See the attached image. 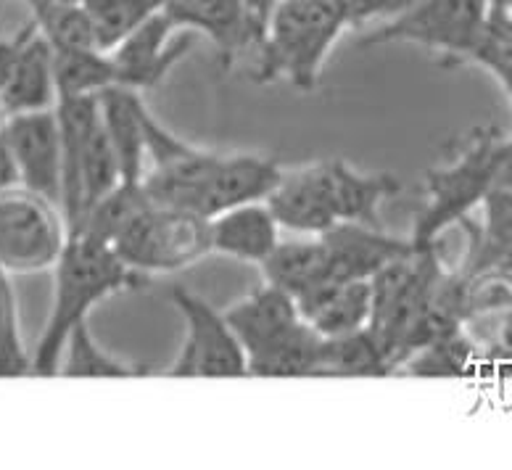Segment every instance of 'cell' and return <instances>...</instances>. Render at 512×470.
<instances>
[{
    "instance_id": "cell-35",
    "label": "cell",
    "mask_w": 512,
    "mask_h": 470,
    "mask_svg": "<svg viewBox=\"0 0 512 470\" xmlns=\"http://www.w3.org/2000/svg\"><path fill=\"white\" fill-rule=\"evenodd\" d=\"M412 3H417V0H394V8H391V14H388V16L399 14V11H404V8L412 6Z\"/></svg>"
},
{
    "instance_id": "cell-19",
    "label": "cell",
    "mask_w": 512,
    "mask_h": 470,
    "mask_svg": "<svg viewBox=\"0 0 512 470\" xmlns=\"http://www.w3.org/2000/svg\"><path fill=\"white\" fill-rule=\"evenodd\" d=\"M209 230H212V254L249 262V265H262L280 243V225L264 201H251L214 214L209 220Z\"/></svg>"
},
{
    "instance_id": "cell-14",
    "label": "cell",
    "mask_w": 512,
    "mask_h": 470,
    "mask_svg": "<svg viewBox=\"0 0 512 470\" xmlns=\"http://www.w3.org/2000/svg\"><path fill=\"white\" fill-rule=\"evenodd\" d=\"M317 164L338 222L381 225L383 201L394 199L402 191V183L388 172H359L341 159Z\"/></svg>"
},
{
    "instance_id": "cell-38",
    "label": "cell",
    "mask_w": 512,
    "mask_h": 470,
    "mask_svg": "<svg viewBox=\"0 0 512 470\" xmlns=\"http://www.w3.org/2000/svg\"><path fill=\"white\" fill-rule=\"evenodd\" d=\"M69 3H85V0H69Z\"/></svg>"
},
{
    "instance_id": "cell-27",
    "label": "cell",
    "mask_w": 512,
    "mask_h": 470,
    "mask_svg": "<svg viewBox=\"0 0 512 470\" xmlns=\"http://www.w3.org/2000/svg\"><path fill=\"white\" fill-rule=\"evenodd\" d=\"M473 346L460 331L423 346L420 352L410 357V373L423 375V378H439V375H462L468 368Z\"/></svg>"
},
{
    "instance_id": "cell-15",
    "label": "cell",
    "mask_w": 512,
    "mask_h": 470,
    "mask_svg": "<svg viewBox=\"0 0 512 470\" xmlns=\"http://www.w3.org/2000/svg\"><path fill=\"white\" fill-rule=\"evenodd\" d=\"M280 228L301 235H322L336 225V214L330 206L320 164L283 172L280 183L264 199Z\"/></svg>"
},
{
    "instance_id": "cell-22",
    "label": "cell",
    "mask_w": 512,
    "mask_h": 470,
    "mask_svg": "<svg viewBox=\"0 0 512 470\" xmlns=\"http://www.w3.org/2000/svg\"><path fill=\"white\" fill-rule=\"evenodd\" d=\"M391 365L373 336L370 328L344 333V336L322 338L320 362H317V375H333V378H375V375H388Z\"/></svg>"
},
{
    "instance_id": "cell-25",
    "label": "cell",
    "mask_w": 512,
    "mask_h": 470,
    "mask_svg": "<svg viewBox=\"0 0 512 470\" xmlns=\"http://www.w3.org/2000/svg\"><path fill=\"white\" fill-rule=\"evenodd\" d=\"M468 64H478L497 77V82L510 98L512 106V16L491 8L486 30L478 37L476 48L470 51Z\"/></svg>"
},
{
    "instance_id": "cell-39",
    "label": "cell",
    "mask_w": 512,
    "mask_h": 470,
    "mask_svg": "<svg viewBox=\"0 0 512 470\" xmlns=\"http://www.w3.org/2000/svg\"><path fill=\"white\" fill-rule=\"evenodd\" d=\"M161 3H164V6H167V3H169V0H161Z\"/></svg>"
},
{
    "instance_id": "cell-9",
    "label": "cell",
    "mask_w": 512,
    "mask_h": 470,
    "mask_svg": "<svg viewBox=\"0 0 512 470\" xmlns=\"http://www.w3.org/2000/svg\"><path fill=\"white\" fill-rule=\"evenodd\" d=\"M3 135L24 188L61 206V130L56 106L6 117Z\"/></svg>"
},
{
    "instance_id": "cell-26",
    "label": "cell",
    "mask_w": 512,
    "mask_h": 470,
    "mask_svg": "<svg viewBox=\"0 0 512 470\" xmlns=\"http://www.w3.org/2000/svg\"><path fill=\"white\" fill-rule=\"evenodd\" d=\"M22 375H32V354L24 349L11 275L0 270V378H22Z\"/></svg>"
},
{
    "instance_id": "cell-4",
    "label": "cell",
    "mask_w": 512,
    "mask_h": 470,
    "mask_svg": "<svg viewBox=\"0 0 512 470\" xmlns=\"http://www.w3.org/2000/svg\"><path fill=\"white\" fill-rule=\"evenodd\" d=\"M111 249L143 275L185 270L212 254L209 217L151 204L111 241Z\"/></svg>"
},
{
    "instance_id": "cell-28",
    "label": "cell",
    "mask_w": 512,
    "mask_h": 470,
    "mask_svg": "<svg viewBox=\"0 0 512 470\" xmlns=\"http://www.w3.org/2000/svg\"><path fill=\"white\" fill-rule=\"evenodd\" d=\"M483 241L512 257V191L491 188L483 196Z\"/></svg>"
},
{
    "instance_id": "cell-29",
    "label": "cell",
    "mask_w": 512,
    "mask_h": 470,
    "mask_svg": "<svg viewBox=\"0 0 512 470\" xmlns=\"http://www.w3.org/2000/svg\"><path fill=\"white\" fill-rule=\"evenodd\" d=\"M391 8H394V0H346V22L349 27H362L373 19L388 16Z\"/></svg>"
},
{
    "instance_id": "cell-40",
    "label": "cell",
    "mask_w": 512,
    "mask_h": 470,
    "mask_svg": "<svg viewBox=\"0 0 512 470\" xmlns=\"http://www.w3.org/2000/svg\"><path fill=\"white\" fill-rule=\"evenodd\" d=\"M510 16H512V11H510Z\"/></svg>"
},
{
    "instance_id": "cell-32",
    "label": "cell",
    "mask_w": 512,
    "mask_h": 470,
    "mask_svg": "<svg viewBox=\"0 0 512 470\" xmlns=\"http://www.w3.org/2000/svg\"><path fill=\"white\" fill-rule=\"evenodd\" d=\"M16 185H22L19 169H16L11 146H8L6 135H3V127H0V191H8V188H16Z\"/></svg>"
},
{
    "instance_id": "cell-16",
    "label": "cell",
    "mask_w": 512,
    "mask_h": 470,
    "mask_svg": "<svg viewBox=\"0 0 512 470\" xmlns=\"http://www.w3.org/2000/svg\"><path fill=\"white\" fill-rule=\"evenodd\" d=\"M299 315L322 338L362 331L373 317L370 280H322L320 286L296 299Z\"/></svg>"
},
{
    "instance_id": "cell-20",
    "label": "cell",
    "mask_w": 512,
    "mask_h": 470,
    "mask_svg": "<svg viewBox=\"0 0 512 470\" xmlns=\"http://www.w3.org/2000/svg\"><path fill=\"white\" fill-rule=\"evenodd\" d=\"M259 267L264 272V283L286 291L288 296H293V302L320 286L322 280L333 278L328 249L320 235H309L304 241L278 243Z\"/></svg>"
},
{
    "instance_id": "cell-5",
    "label": "cell",
    "mask_w": 512,
    "mask_h": 470,
    "mask_svg": "<svg viewBox=\"0 0 512 470\" xmlns=\"http://www.w3.org/2000/svg\"><path fill=\"white\" fill-rule=\"evenodd\" d=\"M489 14V0H417L388 16V22L362 37L359 45L412 43L444 53L449 61H468Z\"/></svg>"
},
{
    "instance_id": "cell-30",
    "label": "cell",
    "mask_w": 512,
    "mask_h": 470,
    "mask_svg": "<svg viewBox=\"0 0 512 470\" xmlns=\"http://www.w3.org/2000/svg\"><path fill=\"white\" fill-rule=\"evenodd\" d=\"M246 11L251 16V24H254V32H256V48L262 43L264 32H267V24H270V16L272 11L278 8L280 0H241Z\"/></svg>"
},
{
    "instance_id": "cell-1",
    "label": "cell",
    "mask_w": 512,
    "mask_h": 470,
    "mask_svg": "<svg viewBox=\"0 0 512 470\" xmlns=\"http://www.w3.org/2000/svg\"><path fill=\"white\" fill-rule=\"evenodd\" d=\"M53 270L51 315L32 354V375H59L69 333L80 323H88V315L101 302L125 291H138L148 283V275L122 262L109 243L85 233H69Z\"/></svg>"
},
{
    "instance_id": "cell-21",
    "label": "cell",
    "mask_w": 512,
    "mask_h": 470,
    "mask_svg": "<svg viewBox=\"0 0 512 470\" xmlns=\"http://www.w3.org/2000/svg\"><path fill=\"white\" fill-rule=\"evenodd\" d=\"M322 336L301 320L293 331L264 346L262 352L249 354V375L259 378H307L317 375Z\"/></svg>"
},
{
    "instance_id": "cell-13",
    "label": "cell",
    "mask_w": 512,
    "mask_h": 470,
    "mask_svg": "<svg viewBox=\"0 0 512 470\" xmlns=\"http://www.w3.org/2000/svg\"><path fill=\"white\" fill-rule=\"evenodd\" d=\"M56 101L59 93L53 74V48L30 19V32L0 85V111L3 117H14L27 111L53 109Z\"/></svg>"
},
{
    "instance_id": "cell-8",
    "label": "cell",
    "mask_w": 512,
    "mask_h": 470,
    "mask_svg": "<svg viewBox=\"0 0 512 470\" xmlns=\"http://www.w3.org/2000/svg\"><path fill=\"white\" fill-rule=\"evenodd\" d=\"M175 24L169 22L164 11H156L125 35L109 51L114 64V85H125L132 90L159 88L164 77L183 61L191 51V32L175 37Z\"/></svg>"
},
{
    "instance_id": "cell-12",
    "label": "cell",
    "mask_w": 512,
    "mask_h": 470,
    "mask_svg": "<svg viewBox=\"0 0 512 470\" xmlns=\"http://www.w3.org/2000/svg\"><path fill=\"white\" fill-rule=\"evenodd\" d=\"M283 167L275 159L259 154H222L212 177L198 196L196 212L212 220L214 214L233 206L264 201L280 183Z\"/></svg>"
},
{
    "instance_id": "cell-2",
    "label": "cell",
    "mask_w": 512,
    "mask_h": 470,
    "mask_svg": "<svg viewBox=\"0 0 512 470\" xmlns=\"http://www.w3.org/2000/svg\"><path fill=\"white\" fill-rule=\"evenodd\" d=\"M349 27L336 0H280L256 48L254 82H291L301 93L320 85L330 48Z\"/></svg>"
},
{
    "instance_id": "cell-6",
    "label": "cell",
    "mask_w": 512,
    "mask_h": 470,
    "mask_svg": "<svg viewBox=\"0 0 512 470\" xmlns=\"http://www.w3.org/2000/svg\"><path fill=\"white\" fill-rule=\"evenodd\" d=\"M69 225L59 204L24 185L0 191V270L32 275L59 262Z\"/></svg>"
},
{
    "instance_id": "cell-17",
    "label": "cell",
    "mask_w": 512,
    "mask_h": 470,
    "mask_svg": "<svg viewBox=\"0 0 512 470\" xmlns=\"http://www.w3.org/2000/svg\"><path fill=\"white\" fill-rule=\"evenodd\" d=\"M98 111L117 154L122 183H140L146 172V117L148 106L140 90L111 85L98 93Z\"/></svg>"
},
{
    "instance_id": "cell-3",
    "label": "cell",
    "mask_w": 512,
    "mask_h": 470,
    "mask_svg": "<svg viewBox=\"0 0 512 470\" xmlns=\"http://www.w3.org/2000/svg\"><path fill=\"white\" fill-rule=\"evenodd\" d=\"M502 135L497 130H478L462 154L444 167L425 175V204L412 228L410 241L417 251L433 249L441 233L465 222L473 206L494 188V162Z\"/></svg>"
},
{
    "instance_id": "cell-36",
    "label": "cell",
    "mask_w": 512,
    "mask_h": 470,
    "mask_svg": "<svg viewBox=\"0 0 512 470\" xmlns=\"http://www.w3.org/2000/svg\"><path fill=\"white\" fill-rule=\"evenodd\" d=\"M336 3H338V6H341V8L346 6V0H336ZM344 14H346V11H344Z\"/></svg>"
},
{
    "instance_id": "cell-33",
    "label": "cell",
    "mask_w": 512,
    "mask_h": 470,
    "mask_svg": "<svg viewBox=\"0 0 512 470\" xmlns=\"http://www.w3.org/2000/svg\"><path fill=\"white\" fill-rule=\"evenodd\" d=\"M502 338H505V346L512 349V302L507 307V320H505V328H502Z\"/></svg>"
},
{
    "instance_id": "cell-11",
    "label": "cell",
    "mask_w": 512,
    "mask_h": 470,
    "mask_svg": "<svg viewBox=\"0 0 512 470\" xmlns=\"http://www.w3.org/2000/svg\"><path fill=\"white\" fill-rule=\"evenodd\" d=\"M161 11L175 30L209 37L225 69L238 53L256 51L254 24L241 0H169Z\"/></svg>"
},
{
    "instance_id": "cell-23",
    "label": "cell",
    "mask_w": 512,
    "mask_h": 470,
    "mask_svg": "<svg viewBox=\"0 0 512 470\" xmlns=\"http://www.w3.org/2000/svg\"><path fill=\"white\" fill-rule=\"evenodd\" d=\"M51 48L59 98L98 96L103 88H111L117 82L109 51L80 48V45H51Z\"/></svg>"
},
{
    "instance_id": "cell-18",
    "label": "cell",
    "mask_w": 512,
    "mask_h": 470,
    "mask_svg": "<svg viewBox=\"0 0 512 470\" xmlns=\"http://www.w3.org/2000/svg\"><path fill=\"white\" fill-rule=\"evenodd\" d=\"M225 320L243 344L246 360H249V354L262 352L264 346L275 344L278 338L293 331L304 317L299 315L293 296L264 283L262 288H254L249 296H243L241 302L227 307Z\"/></svg>"
},
{
    "instance_id": "cell-10",
    "label": "cell",
    "mask_w": 512,
    "mask_h": 470,
    "mask_svg": "<svg viewBox=\"0 0 512 470\" xmlns=\"http://www.w3.org/2000/svg\"><path fill=\"white\" fill-rule=\"evenodd\" d=\"M330 259V275L336 280H370L391 262L415 254L410 238L388 235L381 225L336 222L320 235Z\"/></svg>"
},
{
    "instance_id": "cell-24",
    "label": "cell",
    "mask_w": 512,
    "mask_h": 470,
    "mask_svg": "<svg viewBox=\"0 0 512 470\" xmlns=\"http://www.w3.org/2000/svg\"><path fill=\"white\" fill-rule=\"evenodd\" d=\"M59 375H66V378H138L146 373L138 365H127V362L111 357L109 352H103L90 333L88 323H80L66 338Z\"/></svg>"
},
{
    "instance_id": "cell-37",
    "label": "cell",
    "mask_w": 512,
    "mask_h": 470,
    "mask_svg": "<svg viewBox=\"0 0 512 470\" xmlns=\"http://www.w3.org/2000/svg\"><path fill=\"white\" fill-rule=\"evenodd\" d=\"M3 119H6V117H3V111H0V127H3Z\"/></svg>"
},
{
    "instance_id": "cell-31",
    "label": "cell",
    "mask_w": 512,
    "mask_h": 470,
    "mask_svg": "<svg viewBox=\"0 0 512 470\" xmlns=\"http://www.w3.org/2000/svg\"><path fill=\"white\" fill-rule=\"evenodd\" d=\"M494 188L512 191V138H499L494 162Z\"/></svg>"
},
{
    "instance_id": "cell-34",
    "label": "cell",
    "mask_w": 512,
    "mask_h": 470,
    "mask_svg": "<svg viewBox=\"0 0 512 470\" xmlns=\"http://www.w3.org/2000/svg\"><path fill=\"white\" fill-rule=\"evenodd\" d=\"M489 6L494 8V11H505V14H510L512 0H489Z\"/></svg>"
},
{
    "instance_id": "cell-7",
    "label": "cell",
    "mask_w": 512,
    "mask_h": 470,
    "mask_svg": "<svg viewBox=\"0 0 512 470\" xmlns=\"http://www.w3.org/2000/svg\"><path fill=\"white\" fill-rule=\"evenodd\" d=\"M169 299L183 315L185 338L167 375L172 378H246L249 375L246 349L225 320V312H217L206 299L183 286H177Z\"/></svg>"
}]
</instances>
